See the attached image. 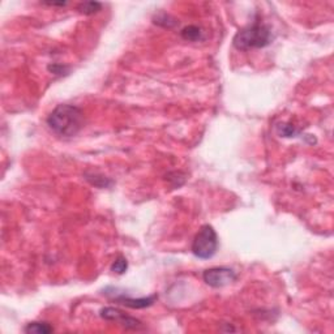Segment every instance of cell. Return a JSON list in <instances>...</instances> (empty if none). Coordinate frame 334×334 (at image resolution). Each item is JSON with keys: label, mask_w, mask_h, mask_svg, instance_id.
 Here are the masks:
<instances>
[{"label": "cell", "mask_w": 334, "mask_h": 334, "mask_svg": "<svg viewBox=\"0 0 334 334\" xmlns=\"http://www.w3.org/2000/svg\"><path fill=\"white\" fill-rule=\"evenodd\" d=\"M83 110L73 105H58L47 118V126L54 133L63 137H73L84 127Z\"/></svg>", "instance_id": "1"}, {"label": "cell", "mask_w": 334, "mask_h": 334, "mask_svg": "<svg viewBox=\"0 0 334 334\" xmlns=\"http://www.w3.org/2000/svg\"><path fill=\"white\" fill-rule=\"evenodd\" d=\"M273 41V33L270 27L255 21V23L239 30L234 37V47L239 51H248L252 49H264Z\"/></svg>", "instance_id": "2"}, {"label": "cell", "mask_w": 334, "mask_h": 334, "mask_svg": "<svg viewBox=\"0 0 334 334\" xmlns=\"http://www.w3.org/2000/svg\"><path fill=\"white\" fill-rule=\"evenodd\" d=\"M218 251V235L210 225L200 227L192 243V253L201 260H209Z\"/></svg>", "instance_id": "3"}, {"label": "cell", "mask_w": 334, "mask_h": 334, "mask_svg": "<svg viewBox=\"0 0 334 334\" xmlns=\"http://www.w3.org/2000/svg\"><path fill=\"white\" fill-rule=\"evenodd\" d=\"M202 278H204V282L208 286L219 288L228 286V284L236 281L238 275L232 269L226 268V266H215V268L206 269L202 274Z\"/></svg>", "instance_id": "4"}, {"label": "cell", "mask_w": 334, "mask_h": 334, "mask_svg": "<svg viewBox=\"0 0 334 334\" xmlns=\"http://www.w3.org/2000/svg\"><path fill=\"white\" fill-rule=\"evenodd\" d=\"M100 316L102 318L107 321H115L116 324L122 325L123 327L126 329H133V330H137V329H141L142 322L140 320H137L136 317L132 316H128L126 312H123L119 308H114V307H105L100 311Z\"/></svg>", "instance_id": "5"}, {"label": "cell", "mask_w": 334, "mask_h": 334, "mask_svg": "<svg viewBox=\"0 0 334 334\" xmlns=\"http://www.w3.org/2000/svg\"><path fill=\"white\" fill-rule=\"evenodd\" d=\"M158 299V295H150V296H146V298H129L126 294H120V295H114V300L119 301L123 305L126 307L132 308V309H142V308L150 307L152 304H154V301Z\"/></svg>", "instance_id": "6"}, {"label": "cell", "mask_w": 334, "mask_h": 334, "mask_svg": "<svg viewBox=\"0 0 334 334\" xmlns=\"http://www.w3.org/2000/svg\"><path fill=\"white\" fill-rule=\"evenodd\" d=\"M24 331L29 334H49L53 333L54 327L45 321H33L24 327Z\"/></svg>", "instance_id": "7"}, {"label": "cell", "mask_w": 334, "mask_h": 334, "mask_svg": "<svg viewBox=\"0 0 334 334\" xmlns=\"http://www.w3.org/2000/svg\"><path fill=\"white\" fill-rule=\"evenodd\" d=\"M183 40L189 41V42H199V41L204 40V32L200 27L196 25H188L180 32Z\"/></svg>", "instance_id": "8"}, {"label": "cell", "mask_w": 334, "mask_h": 334, "mask_svg": "<svg viewBox=\"0 0 334 334\" xmlns=\"http://www.w3.org/2000/svg\"><path fill=\"white\" fill-rule=\"evenodd\" d=\"M101 10H102V4L98 3V2H85V3H80L77 6V11L80 14L85 15V16L97 14Z\"/></svg>", "instance_id": "9"}, {"label": "cell", "mask_w": 334, "mask_h": 334, "mask_svg": "<svg viewBox=\"0 0 334 334\" xmlns=\"http://www.w3.org/2000/svg\"><path fill=\"white\" fill-rule=\"evenodd\" d=\"M153 21H154V24H157V25H159V27H163V28H172V27H175L176 24H178V21H176L174 17L170 16V15H167V14H165V12L156 15L154 19H153Z\"/></svg>", "instance_id": "10"}, {"label": "cell", "mask_w": 334, "mask_h": 334, "mask_svg": "<svg viewBox=\"0 0 334 334\" xmlns=\"http://www.w3.org/2000/svg\"><path fill=\"white\" fill-rule=\"evenodd\" d=\"M127 269H128V261L124 256H118L111 265V271H114L116 274H124Z\"/></svg>", "instance_id": "11"}, {"label": "cell", "mask_w": 334, "mask_h": 334, "mask_svg": "<svg viewBox=\"0 0 334 334\" xmlns=\"http://www.w3.org/2000/svg\"><path fill=\"white\" fill-rule=\"evenodd\" d=\"M277 131L278 133H279V136H282V137H292V136H295V129L294 127H291L290 124H279V126L277 127Z\"/></svg>", "instance_id": "12"}, {"label": "cell", "mask_w": 334, "mask_h": 334, "mask_svg": "<svg viewBox=\"0 0 334 334\" xmlns=\"http://www.w3.org/2000/svg\"><path fill=\"white\" fill-rule=\"evenodd\" d=\"M70 67H64L60 66V64H53V66H49V71H51L55 75H64V73L68 72Z\"/></svg>", "instance_id": "13"}, {"label": "cell", "mask_w": 334, "mask_h": 334, "mask_svg": "<svg viewBox=\"0 0 334 334\" xmlns=\"http://www.w3.org/2000/svg\"><path fill=\"white\" fill-rule=\"evenodd\" d=\"M46 4V6H50V7H66L67 2H59V3H55V2H47V3H43Z\"/></svg>", "instance_id": "14"}]
</instances>
